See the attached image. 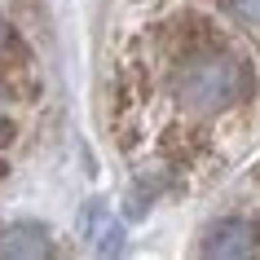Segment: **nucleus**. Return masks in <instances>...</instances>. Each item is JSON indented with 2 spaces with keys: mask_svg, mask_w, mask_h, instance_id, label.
<instances>
[{
  "mask_svg": "<svg viewBox=\"0 0 260 260\" xmlns=\"http://www.w3.org/2000/svg\"><path fill=\"white\" fill-rule=\"evenodd\" d=\"M260 93L251 57L234 40H225L212 22L164 27L150 49V97H164L172 119L212 128L251 110Z\"/></svg>",
  "mask_w": 260,
  "mask_h": 260,
  "instance_id": "1",
  "label": "nucleus"
},
{
  "mask_svg": "<svg viewBox=\"0 0 260 260\" xmlns=\"http://www.w3.org/2000/svg\"><path fill=\"white\" fill-rule=\"evenodd\" d=\"M49 251H53V243H49L44 225L18 220V225H9L0 234V256H49Z\"/></svg>",
  "mask_w": 260,
  "mask_h": 260,
  "instance_id": "3",
  "label": "nucleus"
},
{
  "mask_svg": "<svg viewBox=\"0 0 260 260\" xmlns=\"http://www.w3.org/2000/svg\"><path fill=\"white\" fill-rule=\"evenodd\" d=\"M18 57H22V44H18L14 27L0 18V67H9V62H18Z\"/></svg>",
  "mask_w": 260,
  "mask_h": 260,
  "instance_id": "6",
  "label": "nucleus"
},
{
  "mask_svg": "<svg viewBox=\"0 0 260 260\" xmlns=\"http://www.w3.org/2000/svg\"><path fill=\"white\" fill-rule=\"evenodd\" d=\"M88 234H93V247L106 251V256L123 247V230L115 225V216H110L106 207H93V212H88Z\"/></svg>",
  "mask_w": 260,
  "mask_h": 260,
  "instance_id": "5",
  "label": "nucleus"
},
{
  "mask_svg": "<svg viewBox=\"0 0 260 260\" xmlns=\"http://www.w3.org/2000/svg\"><path fill=\"white\" fill-rule=\"evenodd\" d=\"M216 5H220V14H225L230 27H238L243 36L260 40V0H216Z\"/></svg>",
  "mask_w": 260,
  "mask_h": 260,
  "instance_id": "4",
  "label": "nucleus"
},
{
  "mask_svg": "<svg viewBox=\"0 0 260 260\" xmlns=\"http://www.w3.org/2000/svg\"><path fill=\"white\" fill-rule=\"evenodd\" d=\"M256 247H260V225L247 216H220L199 238L203 256H251Z\"/></svg>",
  "mask_w": 260,
  "mask_h": 260,
  "instance_id": "2",
  "label": "nucleus"
}]
</instances>
